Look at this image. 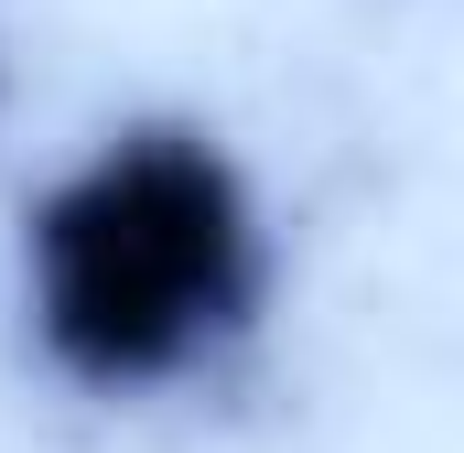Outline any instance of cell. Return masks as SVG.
<instances>
[{
  "mask_svg": "<svg viewBox=\"0 0 464 453\" xmlns=\"http://www.w3.org/2000/svg\"><path fill=\"white\" fill-rule=\"evenodd\" d=\"M281 237L206 119H119L22 206V335L76 400H173L259 345Z\"/></svg>",
  "mask_w": 464,
  "mask_h": 453,
  "instance_id": "6da1fadb",
  "label": "cell"
},
{
  "mask_svg": "<svg viewBox=\"0 0 464 453\" xmlns=\"http://www.w3.org/2000/svg\"><path fill=\"white\" fill-rule=\"evenodd\" d=\"M0 119H11V43H0Z\"/></svg>",
  "mask_w": 464,
  "mask_h": 453,
  "instance_id": "7a4b0ae2",
  "label": "cell"
}]
</instances>
